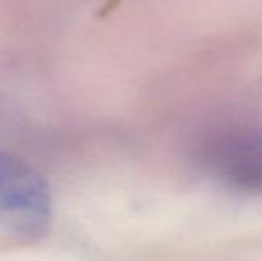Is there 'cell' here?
<instances>
[{
	"label": "cell",
	"mask_w": 262,
	"mask_h": 261,
	"mask_svg": "<svg viewBox=\"0 0 262 261\" xmlns=\"http://www.w3.org/2000/svg\"><path fill=\"white\" fill-rule=\"evenodd\" d=\"M50 216L52 195L43 175L25 161L0 154V229L38 236Z\"/></svg>",
	"instance_id": "cell-1"
},
{
	"label": "cell",
	"mask_w": 262,
	"mask_h": 261,
	"mask_svg": "<svg viewBox=\"0 0 262 261\" xmlns=\"http://www.w3.org/2000/svg\"><path fill=\"white\" fill-rule=\"evenodd\" d=\"M212 163L234 185L262 188V143H225L214 154Z\"/></svg>",
	"instance_id": "cell-2"
}]
</instances>
